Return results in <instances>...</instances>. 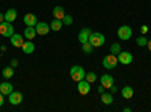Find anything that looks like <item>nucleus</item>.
Masks as SVG:
<instances>
[{"instance_id": "obj_20", "label": "nucleus", "mask_w": 151, "mask_h": 112, "mask_svg": "<svg viewBox=\"0 0 151 112\" xmlns=\"http://www.w3.org/2000/svg\"><path fill=\"white\" fill-rule=\"evenodd\" d=\"M62 26H64V23H62V20L55 18V20H52V24H50V29L55 30V32H59V30L62 29Z\"/></svg>"}, {"instance_id": "obj_11", "label": "nucleus", "mask_w": 151, "mask_h": 112, "mask_svg": "<svg viewBox=\"0 0 151 112\" xmlns=\"http://www.w3.org/2000/svg\"><path fill=\"white\" fill-rule=\"evenodd\" d=\"M100 83H101L106 90H109L112 85H115V83H113V77L110 76V74H103V76L100 77Z\"/></svg>"}, {"instance_id": "obj_3", "label": "nucleus", "mask_w": 151, "mask_h": 112, "mask_svg": "<svg viewBox=\"0 0 151 112\" xmlns=\"http://www.w3.org/2000/svg\"><path fill=\"white\" fill-rule=\"evenodd\" d=\"M14 33H15V29H14V26H12V23H9V21L0 23V35L2 36H8V38H11Z\"/></svg>"}, {"instance_id": "obj_19", "label": "nucleus", "mask_w": 151, "mask_h": 112, "mask_svg": "<svg viewBox=\"0 0 151 112\" xmlns=\"http://www.w3.org/2000/svg\"><path fill=\"white\" fill-rule=\"evenodd\" d=\"M133 94H134V90L132 88V86H124V88L121 90V95L124 98H132Z\"/></svg>"}, {"instance_id": "obj_32", "label": "nucleus", "mask_w": 151, "mask_h": 112, "mask_svg": "<svg viewBox=\"0 0 151 112\" xmlns=\"http://www.w3.org/2000/svg\"><path fill=\"white\" fill-rule=\"evenodd\" d=\"M3 97H5V95L0 92V106H3V102H5V100H3Z\"/></svg>"}, {"instance_id": "obj_17", "label": "nucleus", "mask_w": 151, "mask_h": 112, "mask_svg": "<svg viewBox=\"0 0 151 112\" xmlns=\"http://www.w3.org/2000/svg\"><path fill=\"white\" fill-rule=\"evenodd\" d=\"M17 9H14V8H11V9H8L6 12H5V21H9V23H12V21H15L17 20Z\"/></svg>"}, {"instance_id": "obj_28", "label": "nucleus", "mask_w": 151, "mask_h": 112, "mask_svg": "<svg viewBox=\"0 0 151 112\" xmlns=\"http://www.w3.org/2000/svg\"><path fill=\"white\" fill-rule=\"evenodd\" d=\"M141 32H142V35H145L148 32V26H147V24H142V26H141Z\"/></svg>"}, {"instance_id": "obj_30", "label": "nucleus", "mask_w": 151, "mask_h": 112, "mask_svg": "<svg viewBox=\"0 0 151 112\" xmlns=\"http://www.w3.org/2000/svg\"><path fill=\"white\" fill-rule=\"evenodd\" d=\"M109 90H110V92H112V94H115V92L118 91V88H116V86H115V85H112V86H110V88H109Z\"/></svg>"}, {"instance_id": "obj_27", "label": "nucleus", "mask_w": 151, "mask_h": 112, "mask_svg": "<svg viewBox=\"0 0 151 112\" xmlns=\"http://www.w3.org/2000/svg\"><path fill=\"white\" fill-rule=\"evenodd\" d=\"M62 23H64L65 26H71V24H73V17H71V15H68V14H65L64 20H62Z\"/></svg>"}, {"instance_id": "obj_12", "label": "nucleus", "mask_w": 151, "mask_h": 112, "mask_svg": "<svg viewBox=\"0 0 151 112\" xmlns=\"http://www.w3.org/2000/svg\"><path fill=\"white\" fill-rule=\"evenodd\" d=\"M23 21H24V24H26V26H36L38 18H36V15H35V14H30V12H29V14L24 15Z\"/></svg>"}, {"instance_id": "obj_22", "label": "nucleus", "mask_w": 151, "mask_h": 112, "mask_svg": "<svg viewBox=\"0 0 151 112\" xmlns=\"http://www.w3.org/2000/svg\"><path fill=\"white\" fill-rule=\"evenodd\" d=\"M101 102L104 103V105H110L112 102H113V94L112 92H103L101 94Z\"/></svg>"}, {"instance_id": "obj_10", "label": "nucleus", "mask_w": 151, "mask_h": 112, "mask_svg": "<svg viewBox=\"0 0 151 112\" xmlns=\"http://www.w3.org/2000/svg\"><path fill=\"white\" fill-rule=\"evenodd\" d=\"M11 44L14 46L15 48H21V46L24 44V36L20 33H14L11 36Z\"/></svg>"}, {"instance_id": "obj_25", "label": "nucleus", "mask_w": 151, "mask_h": 112, "mask_svg": "<svg viewBox=\"0 0 151 112\" xmlns=\"http://www.w3.org/2000/svg\"><path fill=\"white\" fill-rule=\"evenodd\" d=\"M119 52H121V46H119L118 43H115V44L110 46V53H112V55H118Z\"/></svg>"}, {"instance_id": "obj_4", "label": "nucleus", "mask_w": 151, "mask_h": 112, "mask_svg": "<svg viewBox=\"0 0 151 112\" xmlns=\"http://www.w3.org/2000/svg\"><path fill=\"white\" fill-rule=\"evenodd\" d=\"M118 65V58H116V55H107V56H104L103 58V67L106 68V70H113Z\"/></svg>"}, {"instance_id": "obj_9", "label": "nucleus", "mask_w": 151, "mask_h": 112, "mask_svg": "<svg viewBox=\"0 0 151 112\" xmlns=\"http://www.w3.org/2000/svg\"><path fill=\"white\" fill-rule=\"evenodd\" d=\"M8 97H9V103L14 105V106H17V105H20L23 102V94L18 92V91H12Z\"/></svg>"}, {"instance_id": "obj_1", "label": "nucleus", "mask_w": 151, "mask_h": 112, "mask_svg": "<svg viewBox=\"0 0 151 112\" xmlns=\"http://www.w3.org/2000/svg\"><path fill=\"white\" fill-rule=\"evenodd\" d=\"M70 76H71V79H73L74 82H80V80L85 79L86 71H85L83 67H80V65H73L71 70H70Z\"/></svg>"}, {"instance_id": "obj_5", "label": "nucleus", "mask_w": 151, "mask_h": 112, "mask_svg": "<svg viewBox=\"0 0 151 112\" xmlns=\"http://www.w3.org/2000/svg\"><path fill=\"white\" fill-rule=\"evenodd\" d=\"M116 58H118V62H119V64H122V65H129V64H132V62H133V55L130 52H122L121 50L116 55Z\"/></svg>"}, {"instance_id": "obj_33", "label": "nucleus", "mask_w": 151, "mask_h": 112, "mask_svg": "<svg viewBox=\"0 0 151 112\" xmlns=\"http://www.w3.org/2000/svg\"><path fill=\"white\" fill-rule=\"evenodd\" d=\"M5 21V14H2V12H0V23H3Z\"/></svg>"}, {"instance_id": "obj_13", "label": "nucleus", "mask_w": 151, "mask_h": 112, "mask_svg": "<svg viewBox=\"0 0 151 112\" xmlns=\"http://www.w3.org/2000/svg\"><path fill=\"white\" fill-rule=\"evenodd\" d=\"M12 91H14V86H12L11 82H3V83H0V92H2L3 95H9Z\"/></svg>"}, {"instance_id": "obj_18", "label": "nucleus", "mask_w": 151, "mask_h": 112, "mask_svg": "<svg viewBox=\"0 0 151 112\" xmlns=\"http://www.w3.org/2000/svg\"><path fill=\"white\" fill-rule=\"evenodd\" d=\"M53 17L58 18V20H64V17H65L64 8H62V6H55L53 8Z\"/></svg>"}, {"instance_id": "obj_24", "label": "nucleus", "mask_w": 151, "mask_h": 112, "mask_svg": "<svg viewBox=\"0 0 151 112\" xmlns=\"http://www.w3.org/2000/svg\"><path fill=\"white\" fill-rule=\"evenodd\" d=\"M85 79L89 82V83H94V82L97 80V74H95L94 71H89V73H88L86 76H85Z\"/></svg>"}, {"instance_id": "obj_7", "label": "nucleus", "mask_w": 151, "mask_h": 112, "mask_svg": "<svg viewBox=\"0 0 151 112\" xmlns=\"http://www.w3.org/2000/svg\"><path fill=\"white\" fill-rule=\"evenodd\" d=\"M77 90H79V92H80L82 95L89 94V91H91V83L88 82L86 79H83V80L77 82Z\"/></svg>"}, {"instance_id": "obj_16", "label": "nucleus", "mask_w": 151, "mask_h": 112, "mask_svg": "<svg viewBox=\"0 0 151 112\" xmlns=\"http://www.w3.org/2000/svg\"><path fill=\"white\" fill-rule=\"evenodd\" d=\"M91 29H88V27H83L80 32H79V41L83 44V43H88V40H89V35H91Z\"/></svg>"}, {"instance_id": "obj_21", "label": "nucleus", "mask_w": 151, "mask_h": 112, "mask_svg": "<svg viewBox=\"0 0 151 112\" xmlns=\"http://www.w3.org/2000/svg\"><path fill=\"white\" fill-rule=\"evenodd\" d=\"M2 74H3V77H5V79H11V77H14V67H12V65L5 67V68H3V71H2Z\"/></svg>"}, {"instance_id": "obj_31", "label": "nucleus", "mask_w": 151, "mask_h": 112, "mask_svg": "<svg viewBox=\"0 0 151 112\" xmlns=\"http://www.w3.org/2000/svg\"><path fill=\"white\" fill-rule=\"evenodd\" d=\"M11 65H12V67L15 68V67L18 65V61H17V59H12V61H11Z\"/></svg>"}, {"instance_id": "obj_29", "label": "nucleus", "mask_w": 151, "mask_h": 112, "mask_svg": "<svg viewBox=\"0 0 151 112\" xmlns=\"http://www.w3.org/2000/svg\"><path fill=\"white\" fill-rule=\"evenodd\" d=\"M104 90H106V88H104V86H103L101 83H100V86H98V88H97V91H98V94H100V95H101V94L104 92Z\"/></svg>"}, {"instance_id": "obj_26", "label": "nucleus", "mask_w": 151, "mask_h": 112, "mask_svg": "<svg viewBox=\"0 0 151 112\" xmlns=\"http://www.w3.org/2000/svg\"><path fill=\"white\" fill-rule=\"evenodd\" d=\"M147 43H148V40L145 38V36H139V38L136 40V44L139 46V47H145V46H147Z\"/></svg>"}, {"instance_id": "obj_14", "label": "nucleus", "mask_w": 151, "mask_h": 112, "mask_svg": "<svg viewBox=\"0 0 151 112\" xmlns=\"http://www.w3.org/2000/svg\"><path fill=\"white\" fill-rule=\"evenodd\" d=\"M38 33H36V29H35V26H26V29H24V38H26V40H33L35 38V36H36Z\"/></svg>"}, {"instance_id": "obj_23", "label": "nucleus", "mask_w": 151, "mask_h": 112, "mask_svg": "<svg viewBox=\"0 0 151 112\" xmlns=\"http://www.w3.org/2000/svg\"><path fill=\"white\" fill-rule=\"evenodd\" d=\"M82 50H83V53H86V55H91L92 53V50H94V46L88 41V43H83L82 44Z\"/></svg>"}, {"instance_id": "obj_34", "label": "nucleus", "mask_w": 151, "mask_h": 112, "mask_svg": "<svg viewBox=\"0 0 151 112\" xmlns=\"http://www.w3.org/2000/svg\"><path fill=\"white\" fill-rule=\"evenodd\" d=\"M147 46H148V50L151 52V40H148V43H147Z\"/></svg>"}, {"instance_id": "obj_8", "label": "nucleus", "mask_w": 151, "mask_h": 112, "mask_svg": "<svg viewBox=\"0 0 151 112\" xmlns=\"http://www.w3.org/2000/svg\"><path fill=\"white\" fill-rule=\"evenodd\" d=\"M35 29H36V33L38 35H47L50 30H52V29H50V24H47L44 21H38Z\"/></svg>"}, {"instance_id": "obj_6", "label": "nucleus", "mask_w": 151, "mask_h": 112, "mask_svg": "<svg viewBox=\"0 0 151 112\" xmlns=\"http://www.w3.org/2000/svg\"><path fill=\"white\" fill-rule=\"evenodd\" d=\"M118 38L121 41H127L132 38V27L130 26H121L118 29Z\"/></svg>"}, {"instance_id": "obj_2", "label": "nucleus", "mask_w": 151, "mask_h": 112, "mask_svg": "<svg viewBox=\"0 0 151 112\" xmlns=\"http://www.w3.org/2000/svg\"><path fill=\"white\" fill-rule=\"evenodd\" d=\"M89 41L94 47H103L104 43H106V38H104V35L103 33H100V32H92L89 35Z\"/></svg>"}, {"instance_id": "obj_15", "label": "nucleus", "mask_w": 151, "mask_h": 112, "mask_svg": "<svg viewBox=\"0 0 151 112\" xmlns=\"http://www.w3.org/2000/svg\"><path fill=\"white\" fill-rule=\"evenodd\" d=\"M21 50H23V53H26V55H30V53H33L35 52V44L30 41V40H27V41H24V44L21 46Z\"/></svg>"}]
</instances>
